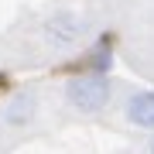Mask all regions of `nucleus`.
Wrapping results in <instances>:
<instances>
[{"mask_svg":"<svg viewBox=\"0 0 154 154\" xmlns=\"http://www.w3.org/2000/svg\"><path fill=\"white\" fill-rule=\"evenodd\" d=\"M123 116L130 127L137 130H151L154 134V93L151 89H137L123 99Z\"/></svg>","mask_w":154,"mask_h":154,"instance_id":"obj_4","label":"nucleus"},{"mask_svg":"<svg viewBox=\"0 0 154 154\" xmlns=\"http://www.w3.org/2000/svg\"><path fill=\"white\" fill-rule=\"evenodd\" d=\"M41 110V99H38V89H21V93L7 96L4 106H0V127L7 130H21V127H31L34 116Z\"/></svg>","mask_w":154,"mask_h":154,"instance_id":"obj_3","label":"nucleus"},{"mask_svg":"<svg viewBox=\"0 0 154 154\" xmlns=\"http://www.w3.org/2000/svg\"><path fill=\"white\" fill-rule=\"evenodd\" d=\"M113 65V45L110 38H99L96 45H89V51H86V72H110Z\"/></svg>","mask_w":154,"mask_h":154,"instance_id":"obj_5","label":"nucleus"},{"mask_svg":"<svg viewBox=\"0 0 154 154\" xmlns=\"http://www.w3.org/2000/svg\"><path fill=\"white\" fill-rule=\"evenodd\" d=\"M113 99V79L103 72H75L62 86V103L79 116H96Z\"/></svg>","mask_w":154,"mask_h":154,"instance_id":"obj_1","label":"nucleus"},{"mask_svg":"<svg viewBox=\"0 0 154 154\" xmlns=\"http://www.w3.org/2000/svg\"><path fill=\"white\" fill-rule=\"evenodd\" d=\"M89 34H93V21H89L86 14H79V11H55V14L45 17V24H41L45 45H51V48H58V51L79 48Z\"/></svg>","mask_w":154,"mask_h":154,"instance_id":"obj_2","label":"nucleus"},{"mask_svg":"<svg viewBox=\"0 0 154 154\" xmlns=\"http://www.w3.org/2000/svg\"><path fill=\"white\" fill-rule=\"evenodd\" d=\"M147 154H154V137H151V144H147Z\"/></svg>","mask_w":154,"mask_h":154,"instance_id":"obj_6","label":"nucleus"}]
</instances>
